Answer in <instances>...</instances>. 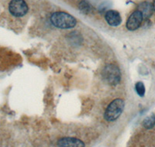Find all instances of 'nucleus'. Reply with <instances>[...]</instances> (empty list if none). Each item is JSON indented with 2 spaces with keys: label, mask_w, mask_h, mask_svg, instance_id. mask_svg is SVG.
<instances>
[{
  "label": "nucleus",
  "mask_w": 155,
  "mask_h": 147,
  "mask_svg": "<svg viewBox=\"0 0 155 147\" xmlns=\"http://www.w3.org/2000/svg\"><path fill=\"white\" fill-rule=\"evenodd\" d=\"M125 107V102L120 98L113 100L106 109L104 118L106 121L113 122L121 116L122 112Z\"/></svg>",
  "instance_id": "f03ea898"
},
{
  "label": "nucleus",
  "mask_w": 155,
  "mask_h": 147,
  "mask_svg": "<svg viewBox=\"0 0 155 147\" xmlns=\"http://www.w3.org/2000/svg\"><path fill=\"white\" fill-rule=\"evenodd\" d=\"M9 11L12 16L21 17L28 12V5L24 0H11L9 4Z\"/></svg>",
  "instance_id": "20e7f679"
},
{
  "label": "nucleus",
  "mask_w": 155,
  "mask_h": 147,
  "mask_svg": "<svg viewBox=\"0 0 155 147\" xmlns=\"http://www.w3.org/2000/svg\"><path fill=\"white\" fill-rule=\"evenodd\" d=\"M136 91L137 93L138 94V95H140V97H143L145 95V86L143 84V82L141 81H138L135 85Z\"/></svg>",
  "instance_id": "9b49d317"
},
{
  "label": "nucleus",
  "mask_w": 155,
  "mask_h": 147,
  "mask_svg": "<svg viewBox=\"0 0 155 147\" xmlns=\"http://www.w3.org/2000/svg\"><path fill=\"white\" fill-rule=\"evenodd\" d=\"M143 15L139 10H136L130 16L127 22V28L130 31L137 30L143 22Z\"/></svg>",
  "instance_id": "39448f33"
},
{
  "label": "nucleus",
  "mask_w": 155,
  "mask_h": 147,
  "mask_svg": "<svg viewBox=\"0 0 155 147\" xmlns=\"http://www.w3.org/2000/svg\"><path fill=\"white\" fill-rule=\"evenodd\" d=\"M51 23L58 28L71 29L76 26L77 20L67 12H55L51 16Z\"/></svg>",
  "instance_id": "f257e3e1"
},
{
  "label": "nucleus",
  "mask_w": 155,
  "mask_h": 147,
  "mask_svg": "<svg viewBox=\"0 0 155 147\" xmlns=\"http://www.w3.org/2000/svg\"><path fill=\"white\" fill-rule=\"evenodd\" d=\"M152 5H153V11H154V12H155V0H153V2H152Z\"/></svg>",
  "instance_id": "f8f14e48"
},
{
  "label": "nucleus",
  "mask_w": 155,
  "mask_h": 147,
  "mask_svg": "<svg viewBox=\"0 0 155 147\" xmlns=\"http://www.w3.org/2000/svg\"><path fill=\"white\" fill-rule=\"evenodd\" d=\"M78 8L81 12H84L85 14H88L92 11V5L87 0H80L78 2Z\"/></svg>",
  "instance_id": "1a4fd4ad"
},
{
  "label": "nucleus",
  "mask_w": 155,
  "mask_h": 147,
  "mask_svg": "<svg viewBox=\"0 0 155 147\" xmlns=\"http://www.w3.org/2000/svg\"><path fill=\"white\" fill-rule=\"evenodd\" d=\"M58 145L66 147H81L85 146V144L78 139L73 138V137H65L58 140Z\"/></svg>",
  "instance_id": "0eeeda50"
},
{
  "label": "nucleus",
  "mask_w": 155,
  "mask_h": 147,
  "mask_svg": "<svg viewBox=\"0 0 155 147\" xmlns=\"http://www.w3.org/2000/svg\"><path fill=\"white\" fill-rule=\"evenodd\" d=\"M102 76L108 84L113 86L118 84L121 78V74L119 67L112 64L105 67L102 72Z\"/></svg>",
  "instance_id": "7ed1b4c3"
},
{
  "label": "nucleus",
  "mask_w": 155,
  "mask_h": 147,
  "mask_svg": "<svg viewBox=\"0 0 155 147\" xmlns=\"http://www.w3.org/2000/svg\"><path fill=\"white\" fill-rule=\"evenodd\" d=\"M143 126L144 128L147 129H150L155 126V116L153 114L150 115V116H147L146 119L143 120Z\"/></svg>",
  "instance_id": "9d476101"
},
{
  "label": "nucleus",
  "mask_w": 155,
  "mask_h": 147,
  "mask_svg": "<svg viewBox=\"0 0 155 147\" xmlns=\"http://www.w3.org/2000/svg\"><path fill=\"white\" fill-rule=\"evenodd\" d=\"M138 10L142 13L143 19H149L153 14V5L147 1H143L138 5Z\"/></svg>",
  "instance_id": "6e6552de"
},
{
  "label": "nucleus",
  "mask_w": 155,
  "mask_h": 147,
  "mask_svg": "<svg viewBox=\"0 0 155 147\" xmlns=\"http://www.w3.org/2000/svg\"><path fill=\"white\" fill-rule=\"evenodd\" d=\"M105 19L108 24L111 26H120L122 22V18L120 14L116 10H109L106 12Z\"/></svg>",
  "instance_id": "423d86ee"
}]
</instances>
